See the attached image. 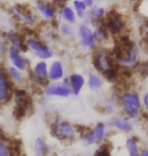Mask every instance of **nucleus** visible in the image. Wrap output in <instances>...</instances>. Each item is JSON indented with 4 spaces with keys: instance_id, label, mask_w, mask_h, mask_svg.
Here are the masks:
<instances>
[{
    "instance_id": "obj_1",
    "label": "nucleus",
    "mask_w": 148,
    "mask_h": 156,
    "mask_svg": "<svg viewBox=\"0 0 148 156\" xmlns=\"http://www.w3.org/2000/svg\"><path fill=\"white\" fill-rule=\"evenodd\" d=\"M120 104L125 115L129 119H136L141 112V101L139 95L134 91L123 92L120 96Z\"/></svg>"
},
{
    "instance_id": "obj_2",
    "label": "nucleus",
    "mask_w": 148,
    "mask_h": 156,
    "mask_svg": "<svg viewBox=\"0 0 148 156\" xmlns=\"http://www.w3.org/2000/svg\"><path fill=\"white\" fill-rule=\"evenodd\" d=\"M111 56L108 54L106 49L99 48L94 56V65L99 72L103 73L108 77H111V74H115V63Z\"/></svg>"
},
{
    "instance_id": "obj_3",
    "label": "nucleus",
    "mask_w": 148,
    "mask_h": 156,
    "mask_svg": "<svg viewBox=\"0 0 148 156\" xmlns=\"http://www.w3.org/2000/svg\"><path fill=\"white\" fill-rule=\"evenodd\" d=\"M53 134L56 138L62 141H68L75 138V129L70 123L66 121H61L57 118L52 125Z\"/></svg>"
},
{
    "instance_id": "obj_4",
    "label": "nucleus",
    "mask_w": 148,
    "mask_h": 156,
    "mask_svg": "<svg viewBox=\"0 0 148 156\" xmlns=\"http://www.w3.org/2000/svg\"><path fill=\"white\" fill-rule=\"evenodd\" d=\"M106 137V125L103 123L97 124L91 131L84 132L81 140L85 145H92L100 143Z\"/></svg>"
},
{
    "instance_id": "obj_5",
    "label": "nucleus",
    "mask_w": 148,
    "mask_h": 156,
    "mask_svg": "<svg viewBox=\"0 0 148 156\" xmlns=\"http://www.w3.org/2000/svg\"><path fill=\"white\" fill-rule=\"evenodd\" d=\"M31 80L34 84L39 86H47L49 84V76H48V65L46 62L40 61L34 65L33 69V75Z\"/></svg>"
},
{
    "instance_id": "obj_6",
    "label": "nucleus",
    "mask_w": 148,
    "mask_h": 156,
    "mask_svg": "<svg viewBox=\"0 0 148 156\" xmlns=\"http://www.w3.org/2000/svg\"><path fill=\"white\" fill-rule=\"evenodd\" d=\"M12 82L8 73L0 69V104L7 102L12 96Z\"/></svg>"
},
{
    "instance_id": "obj_7",
    "label": "nucleus",
    "mask_w": 148,
    "mask_h": 156,
    "mask_svg": "<svg viewBox=\"0 0 148 156\" xmlns=\"http://www.w3.org/2000/svg\"><path fill=\"white\" fill-rule=\"evenodd\" d=\"M27 44L29 46V48L33 50V52L34 53V55L37 57H39L42 60H46V59L51 58L53 56L52 50L48 48L45 44L41 43L40 41H38L34 38H29L27 41Z\"/></svg>"
},
{
    "instance_id": "obj_8",
    "label": "nucleus",
    "mask_w": 148,
    "mask_h": 156,
    "mask_svg": "<svg viewBox=\"0 0 148 156\" xmlns=\"http://www.w3.org/2000/svg\"><path fill=\"white\" fill-rule=\"evenodd\" d=\"M72 93L70 86L63 83L55 82L48 84L45 88V94L47 96H60V98H67Z\"/></svg>"
},
{
    "instance_id": "obj_9",
    "label": "nucleus",
    "mask_w": 148,
    "mask_h": 156,
    "mask_svg": "<svg viewBox=\"0 0 148 156\" xmlns=\"http://www.w3.org/2000/svg\"><path fill=\"white\" fill-rule=\"evenodd\" d=\"M78 37H79V40L81 44L86 47V48L92 49L96 46V40H94L93 37V32L90 30V27H88L86 24H81V26L78 27L77 30Z\"/></svg>"
},
{
    "instance_id": "obj_10",
    "label": "nucleus",
    "mask_w": 148,
    "mask_h": 156,
    "mask_svg": "<svg viewBox=\"0 0 148 156\" xmlns=\"http://www.w3.org/2000/svg\"><path fill=\"white\" fill-rule=\"evenodd\" d=\"M108 29L109 33L111 34H119L121 30L124 29V21L121 18V16L118 14H110L106 18V26Z\"/></svg>"
},
{
    "instance_id": "obj_11",
    "label": "nucleus",
    "mask_w": 148,
    "mask_h": 156,
    "mask_svg": "<svg viewBox=\"0 0 148 156\" xmlns=\"http://www.w3.org/2000/svg\"><path fill=\"white\" fill-rule=\"evenodd\" d=\"M8 56L9 60L13 64V66L18 68L20 70H24L27 68V60L20 55V50L16 49L13 46H10L8 48Z\"/></svg>"
},
{
    "instance_id": "obj_12",
    "label": "nucleus",
    "mask_w": 148,
    "mask_h": 156,
    "mask_svg": "<svg viewBox=\"0 0 148 156\" xmlns=\"http://www.w3.org/2000/svg\"><path fill=\"white\" fill-rule=\"evenodd\" d=\"M36 8L47 20H53L56 15V7L52 3L46 2L45 0H38L36 2Z\"/></svg>"
},
{
    "instance_id": "obj_13",
    "label": "nucleus",
    "mask_w": 148,
    "mask_h": 156,
    "mask_svg": "<svg viewBox=\"0 0 148 156\" xmlns=\"http://www.w3.org/2000/svg\"><path fill=\"white\" fill-rule=\"evenodd\" d=\"M111 125L114 128H116V129H118V130L122 131V132H125V133L131 132L132 129H133V125H132L130 120L127 119L126 117H123V116L115 117L112 120Z\"/></svg>"
},
{
    "instance_id": "obj_14",
    "label": "nucleus",
    "mask_w": 148,
    "mask_h": 156,
    "mask_svg": "<svg viewBox=\"0 0 148 156\" xmlns=\"http://www.w3.org/2000/svg\"><path fill=\"white\" fill-rule=\"evenodd\" d=\"M68 78H69V82H70V88L72 93L74 95H78L79 92L81 91V89H82V87L84 86V84H85L84 77L78 73H74L71 74L70 77Z\"/></svg>"
},
{
    "instance_id": "obj_15",
    "label": "nucleus",
    "mask_w": 148,
    "mask_h": 156,
    "mask_svg": "<svg viewBox=\"0 0 148 156\" xmlns=\"http://www.w3.org/2000/svg\"><path fill=\"white\" fill-rule=\"evenodd\" d=\"M49 79L52 81H59L64 76V70H63V65L60 61L52 62L50 69L48 70Z\"/></svg>"
},
{
    "instance_id": "obj_16",
    "label": "nucleus",
    "mask_w": 148,
    "mask_h": 156,
    "mask_svg": "<svg viewBox=\"0 0 148 156\" xmlns=\"http://www.w3.org/2000/svg\"><path fill=\"white\" fill-rule=\"evenodd\" d=\"M6 39L9 43L11 44V46L15 47L16 49H18L20 51H23V52H26L27 49V45H26V43L23 42V38L18 35L17 33L15 32H8L6 34Z\"/></svg>"
},
{
    "instance_id": "obj_17",
    "label": "nucleus",
    "mask_w": 148,
    "mask_h": 156,
    "mask_svg": "<svg viewBox=\"0 0 148 156\" xmlns=\"http://www.w3.org/2000/svg\"><path fill=\"white\" fill-rule=\"evenodd\" d=\"M93 37L96 42L97 43H105L109 39V30L105 26H99L93 32Z\"/></svg>"
},
{
    "instance_id": "obj_18",
    "label": "nucleus",
    "mask_w": 148,
    "mask_h": 156,
    "mask_svg": "<svg viewBox=\"0 0 148 156\" xmlns=\"http://www.w3.org/2000/svg\"><path fill=\"white\" fill-rule=\"evenodd\" d=\"M34 153H36L37 155L46 154L48 148H47V144H46L44 138H42V137H38V138L34 140Z\"/></svg>"
},
{
    "instance_id": "obj_19",
    "label": "nucleus",
    "mask_w": 148,
    "mask_h": 156,
    "mask_svg": "<svg viewBox=\"0 0 148 156\" xmlns=\"http://www.w3.org/2000/svg\"><path fill=\"white\" fill-rule=\"evenodd\" d=\"M61 15L63 20L69 23H74L76 21V15H75L73 9L70 8L69 6H63L61 10Z\"/></svg>"
},
{
    "instance_id": "obj_20",
    "label": "nucleus",
    "mask_w": 148,
    "mask_h": 156,
    "mask_svg": "<svg viewBox=\"0 0 148 156\" xmlns=\"http://www.w3.org/2000/svg\"><path fill=\"white\" fill-rule=\"evenodd\" d=\"M7 73H8L9 77H10V79L13 80L15 83H20L21 81L23 80V73H21V70H20L15 66L8 67Z\"/></svg>"
},
{
    "instance_id": "obj_21",
    "label": "nucleus",
    "mask_w": 148,
    "mask_h": 156,
    "mask_svg": "<svg viewBox=\"0 0 148 156\" xmlns=\"http://www.w3.org/2000/svg\"><path fill=\"white\" fill-rule=\"evenodd\" d=\"M87 84L88 87L92 90H97L99 88H102L103 86V80L99 75L96 74H89L88 80H87Z\"/></svg>"
},
{
    "instance_id": "obj_22",
    "label": "nucleus",
    "mask_w": 148,
    "mask_h": 156,
    "mask_svg": "<svg viewBox=\"0 0 148 156\" xmlns=\"http://www.w3.org/2000/svg\"><path fill=\"white\" fill-rule=\"evenodd\" d=\"M73 6H74L75 11H76V14L78 17L81 18V20L85 17L87 6L85 5V3H84L82 0H74Z\"/></svg>"
},
{
    "instance_id": "obj_23",
    "label": "nucleus",
    "mask_w": 148,
    "mask_h": 156,
    "mask_svg": "<svg viewBox=\"0 0 148 156\" xmlns=\"http://www.w3.org/2000/svg\"><path fill=\"white\" fill-rule=\"evenodd\" d=\"M126 146H127V150L129 152V154L132 156H137L139 155V149H138L137 143L135 141L134 138L132 137H129V138L126 140Z\"/></svg>"
},
{
    "instance_id": "obj_24",
    "label": "nucleus",
    "mask_w": 148,
    "mask_h": 156,
    "mask_svg": "<svg viewBox=\"0 0 148 156\" xmlns=\"http://www.w3.org/2000/svg\"><path fill=\"white\" fill-rule=\"evenodd\" d=\"M106 14V10L103 7H93L88 12L91 20H99Z\"/></svg>"
},
{
    "instance_id": "obj_25",
    "label": "nucleus",
    "mask_w": 148,
    "mask_h": 156,
    "mask_svg": "<svg viewBox=\"0 0 148 156\" xmlns=\"http://www.w3.org/2000/svg\"><path fill=\"white\" fill-rule=\"evenodd\" d=\"M117 108H118V104L113 98H106L105 101V108L108 114L114 115L117 112Z\"/></svg>"
},
{
    "instance_id": "obj_26",
    "label": "nucleus",
    "mask_w": 148,
    "mask_h": 156,
    "mask_svg": "<svg viewBox=\"0 0 148 156\" xmlns=\"http://www.w3.org/2000/svg\"><path fill=\"white\" fill-rule=\"evenodd\" d=\"M61 32L66 36H72L74 34V29L71 23H62L61 24Z\"/></svg>"
},
{
    "instance_id": "obj_27",
    "label": "nucleus",
    "mask_w": 148,
    "mask_h": 156,
    "mask_svg": "<svg viewBox=\"0 0 148 156\" xmlns=\"http://www.w3.org/2000/svg\"><path fill=\"white\" fill-rule=\"evenodd\" d=\"M9 153L8 148L6 147V145L4 144V142L2 140H0V156H5Z\"/></svg>"
},
{
    "instance_id": "obj_28",
    "label": "nucleus",
    "mask_w": 148,
    "mask_h": 156,
    "mask_svg": "<svg viewBox=\"0 0 148 156\" xmlns=\"http://www.w3.org/2000/svg\"><path fill=\"white\" fill-rule=\"evenodd\" d=\"M8 48L9 47L7 46V43L5 41H0V54L4 55L5 53H8Z\"/></svg>"
},
{
    "instance_id": "obj_29",
    "label": "nucleus",
    "mask_w": 148,
    "mask_h": 156,
    "mask_svg": "<svg viewBox=\"0 0 148 156\" xmlns=\"http://www.w3.org/2000/svg\"><path fill=\"white\" fill-rule=\"evenodd\" d=\"M142 101H143V105H144V108H145V110L148 111V90L144 93Z\"/></svg>"
},
{
    "instance_id": "obj_30",
    "label": "nucleus",
    "mask_w": 148,
    "mask_h": 156,
    "mask_svg": "<svg viewBox=\"0 0 148 156\" xmlns=\"http://www.w3.org/2000/svg\"><path fill=\"white\" fill-rule=\"evenodd\" d=\"M87 7H92L94 4V0H82Z\"/></svg>"
},
{
    "instance_id": "obj_31",
    "label": "nucleus",
    "mask_w": 148,
    "mask_h": 156,
    "mask_svg": "<svg viewBox=\"0 0 148 156\" xmlns=\"http://www.w3.org/2000/svg\"><path fill=\"white\" fill-rule=\"evenodd\" d=\"M140 154H141V155H143V156L148 155V149H143L142 151H140Z\"/></svg>"
},
{
    "instance_id": "obj_32",
    "label": "nucleus",
    "mask_w": 148,
    "mask_h": 156,
    "mask_svg": "<svg viewBox=\"0 0 148 156\" xmlns=\"http://www.w3.org/2000/svg\"><path fill=\"white\" fill-rule=\"evenodd\" d=\"M130 1H131V2H136L137 0H130Z\"/></svg>"
}]
</instances>
